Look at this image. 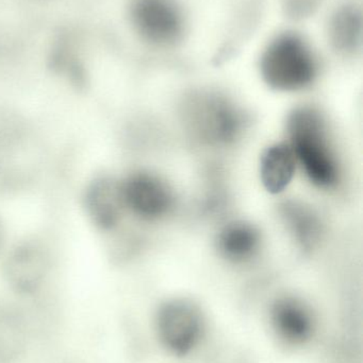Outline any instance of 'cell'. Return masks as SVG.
I'll return each mask as SVG.
<instances>
[{"label":"cell","mask_w":363,"mask_h":363,"mask_svg":"<svg viewBox=\"0 0 363 363\" xmlns=\"http://www.w3.org/2000/svg\"><path fill=\"white\" fill-rule=\"evenodd\" d=\"M296 157L287 145L271 147L261 161V177L266 189L273 194L283 191L294 176Z\"/></svg>","instance_id":"11"},{"label":"cell","mask_w":363,"mask_h":363,"mask_svg":"<svg viewBox=\"0 0 363 363\" xmlns=\"http://www.w3.org/2000/svg\"><path fill=\"white\" fill-rule=\"evenodd\" d=\"M2 243H4V228H2V224L0 222V250H1Z\"/></svg>","instance_id":"16"},{"label":"cell","mask_w":363,"mask_h":363,"mask_svg":"<svg viewBox=\"0 0 363 363\" xmlns=\"http://www.w3.org/2000/svg\"><path fill=\"white\" fill-rule=\"evenodd\" d=\"M48 267V254L44 247L36 241H26L9 253L4 274L17 291L30 294L42 285Z\"/></svg>","instance_id":"7"},{"label":"cell","mask_w":363,"mask_h":363,"mask_svg":"<svg viewBox=\"0 0 363 363\" xmlns=\"http://www.w3.org/2000/svg\"><path fill=\"white\" fill-rule=\"evenodd\" d=\"M157 325L163 345L178 356L189 354L202 337L200 311L183 301H174L162 306L158 313Z\"/></svg>","instance_id":"5"},{"label":"cell","mask_w":363,"mask_h":363,"mask_svg":"<svg viewBox=\"0 0 363 363\" xmlns=\"http://www.w3.org/2000/svg\"><path fill=\"white\" fill-rule=\"evenodd\" d=\"M132 21L142 38L157 46H172L183 35V15L174 0H136Z\"/></svg>","instance_id":"4"},{"label":"cell","mask_w":363,"mask_h":363,"mask_svg":"<svg viewBox=\"0 0 363 363\" xmlns=\"http://www.w3.org/2000/svg\"><path fill=\"white\" fill-rule=\"evenodd\" d=\"M281 211L296 240L305 249H313L321 235L319 218L309 207L296 202L285 203Z\"/></svg>","instance_id":"13"},{"label":"cell","mask_w":363,"mask_h":363,"mask_svg":"<svg viewBox=\"0 0 363 363\" xmlns=\"http://www.w3.org/2000/svg\"><path fill=\"white\" fill-rule=\"evenodd\" d=\"M260 68L264 81L279 91L305 89L318 72L310 47L296 33L276 36L262 53Z\"/></svg>","instance_id":"2"},{"label":"cell","mask_w":363,"mask_h":363,"mask_svg":"<svg viewBox=\"0 0 363 363\" xmlns=\"http://www.w3.org/2000/svg\"><path fill=\"white\" fill-rule=\"evenodd\" d=\"M188 123L194 133L210 144H228L240 133L242 116L227 100L200 95L187 104Z\"/></svg>","instance_id":"3"},{"label":"cell","mask_w":363,"mask_h":363,"mask_svg":"<svg viewBox=\"0 0 363 363\" xmlns=\"http://www.w3.org/2000/svg\"><path fill=\"white\" fill-rule=\"evenodd\" d=\"M294 157L315 185L330 187L339 179V165L328 140L325 123L313 108L296 110L289 119Z\"/></svg>","instance_id":"1"},{"label":"cell","mask_w":363,"mask_h":363,"mask_svg":"<svg viewBox=\"0 0 363 363\" xmlns=\"http://www.w3.org/2000/svg\"><path fill=\"white\" fill-rule=\"evenodd\" d=\"M126 208L144 219H155L166 213L173 203L168 186L149 174L138 172L121 182Z\"/></svg>","instance_id":"6"},{"label":"cell","mask_w":363,"mask_h":363,"mask_svg":"<svg viewBox=\"0 0 363 363\" xmlns=\"http://www.w3.org/2000/svg\"><path fill=\"white\" fill-rule=\"evenodd\" d=\"M83 207L90 221L98 230H113L125 208L121 182L106 176L94 178L83 194Z\"/></svg>","instance_id":"8"},{"label":"cell","mask_w":363,"mask_h":363,"mask_svg":"<svg viewBox=\"0 0 363 363\" xmlns=\"http://www.w3.org/2000/svg\"><path fill=\"white\" fill-rule=\"evenodd\" d=\"M322 0H281V8L288 18L303 21L315 14Z\"/></svg>","instance_id":"15"},{"label":"cell","mask_w":363,"mask_h":363,"mask_svg":"<svg viewBox=\"0 0 363 363\" xmlns=\"http://www.w3.org/2000/svg\"><path fill=\"white\" fill-rule=\"evenodd\" d=\"M25 324L16 313L0 308V363H11L25 349Z\"/></svg>","instance_id":"14"},{"label":"cell","mask_w":363,"mask_h":363,"mask_svg":"<svg viewBox=\"0 0 363 363\" xmlns=\"http://www.w3.org/2000/svg\"><path fill=\"white\" fill-rule=\"evenodd\" d=\"M328 36L335 50L351 55L362 44V11L356 2H345L332 13L328 23Z\"/></svg>","instance_id":"10"},{"label":"cell","mask_w":363,"mask_h":363,"mask_svg":"<svg viewBox=\"0 0 363 363\" xmlns=\"http://www.w3.org/2000/svg\"><path fill=\"white\" fill-rule=\"evenodd\" d=\"M258 247L259 234L249 224H229L219 236V249L224 256L234 262H244L253 257Z\"/></svg>","instance_id":"12"},{"label":"cell","mask_w":363,"mask_h":363,"mask_svg":"<svg viewBox=\"0 0 363 363\" xmlns=\"http://www.w3.org/2000/svg\"><path fill=\"white\" fill-rule=\"evenodd\" d=\"M275 330L289 345H303L310 340L315 332V321L309 309L300 301L281 298L272 309Z\"/></svg>","instance_id":"9"}]
</instances>
